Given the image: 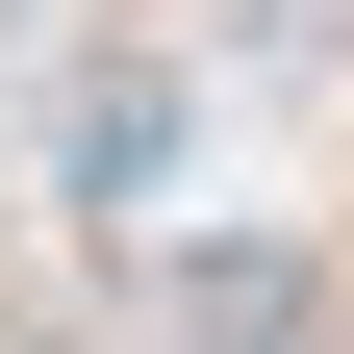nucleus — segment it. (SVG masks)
Instances as JSON below:
<instances>
[{
  "label": "nucleus",
  "instance_id": "obj_1",
  "mask_svg": "<svg viewBox=\"0 0 354 354\" xmlns=\"http://www.w3.org/2000/svg\"><path fill=\"white\" fill-rule=\"evenodd\" d=\"M26 26H51V0H0V51H26Z\"/></svg>",
  "mask_w": 354,
  "mask_h": 354
}]
</instances>
